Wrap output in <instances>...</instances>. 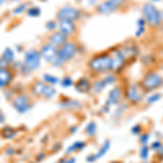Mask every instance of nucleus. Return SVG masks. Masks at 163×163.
<instances>
[{
	"instance_id": "f257e3e1",
	"label": "nucleus",
	"mask_w": 163,
	"mask_h": 163,
	"mask_svg": "<svg viewBox=\"0 0 163 163\" xmlns=\"http://www.w3.org/2000/svg\"><path fill=\"white\" fill-rule=\"evenodd\" d=\"M88 68L90 69V71L95 72V73L111 72V54L102 53L94 57L88 62Z\"/></svg>"
},
{
	"instance_id": "f03ea898",
	"label": "nucleus",
	"mask_w": 163,
	"mask_h": 163,
	"mask_svg": "<svg viewBox=\"0 0 163 163\" xmlns=\"http://www.w3.org/2000/svg\"><path fill=\"white\" fill-rule=\"evenodd\" d=\"M143 17L146 20V23L151 27H157L161 24L160 11L151 2H147L143 6Z\"/></svg>"
},
{
	"instance_id": "7ed1b4c3",
	"label": "nucleus",
	"mask_w": 163,
	"mask_h": 163,
	"mask_svg": "<svg viewBox=\"0 0 163 163\" xmlns=\"http://www.w3.org/2000/svg\"><path fill=\"white\" fill-rule=\"evenodd\" d=\"M40 52L36 49H29L24 53V62L21 68L25 70L26 72H31L37 70L40 65Z\"/></svg>"
},
{
	"instance_id": "20e7f679",
	"label": "nucleus",
	"mask_w": 163,
	"mask_h": 163,
	"mask_svg": "<svg viewBox=\"0 0 163 163\" xmlns=\"http://www.w3.org/2000/svg\"><path fill=\"white\" fill-rule=\"evenodd\" d=\"M141 85L148 92L153 90V89H158L163 85V77L157 72H149L148 74L145 75V77L143 78Z\"/></svg>"
},
{
	"instance_id": "39448f33",
	"label": "nucleus",
	"mask_w": 163,
	"mask_h": 163,
	"mask_svg": "<svg viewBox=\"0 0 163 163\" xmlns=\"http://www.w3.org/2000/svg\"><path fill=\"white\" fill-rule=\"evenodd\" d=\"M32 92H34L36 96H38V97H43L46 98V99H50V98H52L56 95V89L52 86H50L49 84H46L45 82H40V80H37L33 85Z\"/></svg>"
},
{
	"instance_id": "423d86ee",
	"label": "nucleus",
	"mask_w": 163,
	"mask_h": 163,
	"mask_svg": "<svg viewBox=\"0 0 163 163\" xmlns=\"http://www.w3.org/2000/svg\"><path fill=\"white\" fill-rule=\"evenodd\" d=\"M125 0H106L97 6V11L100 14H111L121 6H123Z\"/></svg>"
},
{
	"instance_id": "0eeeda50",
	"label": "nucleus",
	"mask_w": 163,
	"mask_h": 163,
	"mask_svg": "<svg viewBox=\"0 0 163 163\" xmlns=\"http://www.w3.org/2000/svg\"><path fill=\"white\" fill-rule=\"evenodd\" d=\"M77 51V46L76 44L73 41H66L63 46H61L58 50V56L60 58L63 62L65 61H70L71 59H73Z\"/></svg>"
},
{
	"instance_id": "6e6552de",
	"label": "nucleus",
	"mask_w": 163,
	"mask_h": 163,
	"mask_svg": "<svg viewBox=\"0 0 163 163\" xmlns=\"http://www.w3.org/2000/svg\"><path fill=\"white\" fill-rule=\"evenodd\" d=\"M80 12L78 9L74 8L72 6H64L61 9H59V11L57 13V19L59 21L68 20V21H76L80 17Z\"/></svg>"
},
{
	"instance_id": "1a4fd4ad",
	"label": "nucleus",
	"mask_w": 163,
	"mask_h": 163,
	"mask_svg": "<svg viewBox=\"0 0 163 163\" xmlns=\"http://www.w3.org/2000/svg\"><path fill=\"white\" fill-rule=\"evenodd\" d=\"M40 56L44 60L48 63H53L56 59L58 58V49L57 47H54L50 43H47L43 45L41 49H40Z\"/></svg>"
},
{
	"instance_id": "9d476101",
	"label": "nucleus",
	"mask_w": 163,
	"mask_h": 163,
	"mask_svg": "<svg viewBox=\"0 0 163 163\" xmlns=\"http://www.w3.org/2000/svg\"><path fill=\"white\" fill-rule=\"evenodd\" d=\"M12 106L19 113H25L31 109V103H29V98L24 94H21L13 99Z\"/></svg>"
},
{
	"instance_id": "9b49d317",
	"label": "nucleus",
	"mask_w": 163,
	"mask_h": 163,
	"mask_svg": "<svg viewBox=\"0 0 163 163\" xmlns=\"http://www.w3.org/2000/svg\"><path fill=\"white\" fill-rule=\"evenodd\" d=\"M110 54H111V63H112L111 72H116L122 70V68L125 65V61H126V58L124 57L122 51H121L120 49H115L114 51H112Z\"/></svg>"
},
{
	"instance_id": "f8f14e48",
	"label": "nucleus",
	"mask_w": 163,
	"mask_h": 163,
	"mask_svg": "<svg viewBox=\"0 0 163 163\" xmlns=\"http://www.w3.org/2000/svg\"><path fill=\"white\" fill-rule=\"evenodd\" d=\"M58 29L59 32H61L62 34H64L65 36H71L75 33L76 31V26H75L73 21H68V20H62L59 21L58 23Z\"/></svg>"
},
{
	"instance_id": "ddd939ff",
	"label": "nucleus",
	"mask_w": 163,
	"mask_h": 163,
	"mask_svg": "<svg viewBox=\"0 0 163 163\" xmlns=\"http://www.w3.org/2000/svg\"><path fill=\"white\" fill-rule=\"evenodd\" d=\"M127 98L133 103H137L141 100L143 95H141L139 87L136 84H132V85L128 86V88H127Z\"/></svg>"
},
{
	"instance_id": "4468645a",
	"label": "nucleus",
	"mask_w": 163,
	"mask_h": 163,
	"mask_svg": "<svg viewBox=\"0 0 163 163\" xmlns=\"http://www.w3.org/2000/svg\"><path fill=\"white\" fill-rule=\"evenodd\" d=\"M68 41V36L62 34L61 32H54L49 37V43L53 45L54 47H61Z\"/></svg>"
},
{
	"instance_id": "2eb2a0df",
	"label": "nucleus",
	"mask_w": 163,
	"mask_h": 163,
	"mask_svg": "<svg viewBox=\"0 0 163 163\" xmlns=\"http://www.w3.org/2000/svg\"><path fill=\"white\" fill-rule=\"evenodd\" d=\"M12 80V73L7 68L0 69V88L6 87Z\"/></svg>"
},
{
	"instance_id": "dca6fc26",
	"label": "nucleus",
	"mask_w": 163,
	"mask_h": 163,
	"mask_svg": "<svg viewBox=\"0 0 163 163\" xmlns=\"http://www.w3.org/2000/svg\"><path fill=\"white\" fill-rule=\"evenodd\" d=\"M121 99V89L115 87L111 90V92H109V98H108V104H115L120 101Z\"/></svg>"
},
{
	"instance_id": "f3484780",
	"label": "nucleus",
	"mask_w": 163,
	"mask_h": 163,
	"mask_svg": "<svg viewBox=\"0 0 163 163\" xmlns=\"http://www.w3.org/2000/svg\"><path fill=\"white\" fill-rule=\"evenodd\" d=\"M75 88L77 89L78 92H87L90 89V83L87 78L83 77L80 80H77V83L75 84Z\"/></svg>"
},
{
	"instance_id": "a211bd4d",
	"label": "nucleus",
	"mask_w": 163,
	"mask_h": 163,
	"mask_svg": "<svg viewBox=\"0 0 163 163\" xmlns=\"http://www.w3.org/2000/svg\"><path fill=\"white\" fill-rule=\"evenodd\" d=\"M146 20L143 17H140L139 20L137 21V31L135 33V36L136 37H140L141 35L145 33V29H146Z\"/></svg>"
},
{
	"instance_id": "6ab92c4d",
	"label": "nucleus",
	"mask_w": 163,
	"mask_h": 163,
	"mask_svg": "<svg viewBox=\"0 0 163 163\" xmlns=\"http://www.w3.org/2000/svg\"><path fill=\"white\" fill-rule=\"evenodd\" d=\"M1 58H3L5 60L10 63L14 60V52H13V50H12L11 48H6L5 51H3L2 56H1Z\"/></svg>"
},
{
	"instance_id": "aec40b11",
	"label": "nucleus",
	"mask_w": 163,
	"mask_h": 163,
	"mask_svg": "<svg viewBox=\"0 0 163 163\" xmlns=\"http://www.w3.org/2000/svg\"><path fill=\"white\" fill-rule=\"evenodd\" d=\"M43 78H44V82H46V83L50 84V85H56V84H58L60 82L59 78L56 77V76H52V75L50 74H45Z\"/></svg>"
},
{
	"instance_id": "412c9836",
	"label": "nucleus",
	"mask_w": 163,
	"mask_h": 163,
	"mask_svg": "<svg viewBox=\"0 0 163 163\" xmlns=\"http://www.w3.org/2000/svg\"><path fill=\"white\" fill-rule=\"evenodd\" d=\"M107 86L106 82L103 80H97V82H95L94 83V92H102V89L104 88Z\"/></svg>"
},
{
	"instance_id": "4be33fe9",
	"label": "nucleus",
	"mask_w": 163,
	"mask_h": 163,
	"mask_svg": "<svg viewBox=\"0 0 163 163\" xmlns=\"http://www.w3.org/2000/svg\"><path fill=\"white\" fill-rule=\"evenodd\" d=\"M84 146H85V143L83 141H76L74 145H72L69 149H66V153H71L73 152L74 150H80V149H83Z\"/></svg>"
},
{
	"instance_id": "5701e85b",
	"label": "nucleus",
	"mask_w": 163,
	"mask_h": 163,
	"mask_svg": "<svg viewBox=\"0 0 163 163\" xmlns=\"http://www.w3.org/2000/svg\"><path fill=\"white\" fill-rule=\"evenodd\" d=\"M26 12H27V15H29V17H36L40 15L41 10H40V8H38V7H32V8H29Z\"/></svg>"
},
{
	"instance_id": "b1692460",
	"label": "nucleus",
	"mask_w": 163,
	"mask_h": 163,
	"mask_svg": "<svg viewBox=\"0 0 163 163\" xmlns=\"http://www.w3.org/2000/svg\"><path fill=\"white\" fill-rule=\"evenodd\" d=\"M109 148H110V141H106V143H103V146L100 148V150H99V152H98L97 155H96V157L98 158H101L102 155H106V152L109 150Z\"/></svg>"
},
{
	"instance_id": "393cba45",
	"label": "nucleus",
	"mask_w": 163,
	"mask_h": 163,
	"mask_svg": "<svg viewBox=\"0 0 163 163\" xmlns=\"http://www.w3.org/2000/svg\"><path fill=\"white\" fill-rule=\"evenodd\" d=\"M17 135V132L11 127H5L3 128V136L6 138H13Z\"/></svg>"
},
{
	"instance_id": "a878e982",
	"label": "nucleus",
	"mask_w": 163,
	"mask_h": 163,
	"mask_svg": "<svg viewBox=\"0 0 163 163\" xmlns=\"http://www.w3.org/2000/svg\"><path fill=\"white\" fill-rule=\"evenodd\" d=\"M26 8H27V5H26V3H21L17 8L13 9V14L19 15L21 14V13H23L24 11H26Z\"/></svg>"
},
{
	"instance_id": "bb28decb",
	"label": "nucleus",
	"mask_w": 163,
	"mask_h": 163,
	"mask_svg": "<svg viewBox=\"0 0 163 163\" xmlns=\"http://www.w3.org/2000/svg\"><path fill=\"white\" fill-rule=\"evenodd\" d=\"M96 129H97V126H96V124L95 123H89L88 125L86 126V133L89 135V136H92V135H95V133H96Z\"/></svg>"
},
{
	"instance_id": "cd10ccee",
	"label": "nucleus",
	"mask_w": 163,
	"mask_h": 163,
	"mask_svg": "<svg viewBox=\"0 0 163 163\" xmlns=\"http://www.w3.org/2000/svg\"><path fill=\"white\" fill-rule=\"evenodd\" d=\"M61 106H62L63 108H76L77 106H80V102L74 101V100H69V101H66V102L62 103Z\"/></svg>"
},
{
	"instance_id": "c85d7f7f",
	"label": "nucleus",
	"mask_w": 163,
	"mask_h": 163,
	"mask_svg": "<svg viewBox=\"0 0 163 163\" xmlns=\"http://www.w3.org/2000/svg\"><path fill=\"white\" fill-rule=\"evenodd\" d=\"M103 80L106 82V84L107 85H110V84H113L116 80V78H115V76L113 74H109V75H107L106 77L103 78Z\"/></svg>"
},
{
	"instance_id": "c756f323",
	"label": "nucleus",
	"mask_w": 163,
	"mask_h": 163,
	"mask_svg": "<svg viewBox=\"0 0 163 163\" xmlns=\"http://www.w3.org/2000/svg\"><path fill=\"white\" fill-rule=\"evenodd\" d=\"M60 84L63 86V87H70V86H72V84H73V80H71L70 77H64L62 80H60Z\"/></svg>"
},
{
	"instance_id": "7c9ffc66",
	"label": "nucleus",
	"mask_w": 163,
	"mask_h": 163,
	"mask_svg": "<svg viewBox=\"0 0 163 163\" xmlns=\"http://www.w3.org/2000/svg\"><path fill=\"white\" fill-rule=\"evenodd\" d=\"M46 27L49 31H54L58 27V23H56L54 21H48L46 23Z\"/></svg>"
},
{
	"instance_id": "2f4dec72",
	"label": "nucleus",
	"mask_w": 163,
	"mask_h": 163,
	"mask_svg": "<svg viewBox=\"0 0 163 163\" xmlns=\"http://www.w3.org/2000/svg\"><path fill=\"white\" fill-rule=\"evenodd\" d=\"M149 155V149L147 146H143V149H141V151H140V157L143 158V160H147V158Z\"/></svg>"
},
{
	"instance_id": "473e14b6",
	"label": "nucleus",
	"mask_w": 163,
	"mask_h": 163,
	"mask_svg": "<svg viewBox=\"0 0 163 163\" xmlns=\"http://www.w3.org/2000/svg\"><path fill=\"white\" fill-rule=\"evenodd\" d=\"M159 99H161V95L160 94H155V95H152L151 97H149L148 99H147V102L148 103L155 102V101H158Z\"/></svg>"
},
{
	"instance_id": "72a5a7b5",
	"label": "nucleus",
	"mask_w": 163,
	"mask_h": 163,
	"mask_svg": "<svg viewBox=\"0 0 163 163\" xmlns=\"http://www.w3.org/2000/svg\"><path fill=\"white\" fill-rule=\"evenodd\" d=\"M161 146H162V145H161V143H160V141H155V143H152V148H153V149H155V150H158V149L160 148Z\"/></svg>"
},
{
	"instance_id": "f704fd0d",
	"label": "nucleus",
	"mask_w": 163,
	"mask_h": 163,
	"mask_svg": "<svg viewBox=\"0 0 163 163\" xmlns=\"http://www.w3.org/2000/svg\"><path fill=\"white\" fill-rule=\"evenodd\" d=\"M148 139H149V135H143V137H141V139H140V141L143 143H147V141H148Z\"/></svg>"
},
{
	"instance_id": "c9c22d12",
	"label": "nucleus",
	"mask_w": 163,
	"mask_h": 163,
	"mask_svg": "<svg viewBox=\"0 0 163 163\" xmlns=\"http://www.w3.org/2000/svg\"><path fill=\"white\" fill-rule=\"evenodd\" d=\"M96 159H97L96 155H92V157H88L87 161H88V162H92V161H96Z\"/></svg>"
},
{
	"instance_id": "e433bc0d",
	"label": "nucleus",
	"mask_w": 163,
	"mask_h": 163,
	"mask_svg": "<svg viewBox=\"0 0 163 163\" xmlns=\"http://www.w3.org/2000/svg\"><path fill=\"white\" fill-rule=\"evenodd\" d=\"M98 0H88V3L90 5V6H92V5H96L97 3Z\"/></svg>"
},
{
	"instance_id": "4c0bfd02",
	"label": "nucleus",
	"mask_w": 163,
	"mask_h": 163,
	"mask_svg": "<svg viewBox=\"0 0 163 163\" xmlns=\"http://www.w3.org/2000/svg\"><path fill=\"white\" fill-rule=\"evenodd\" d=\"M158 151H159V155H162V157H163V146H161L160 148L158 149Z\"/></svg>"
},
{
	"instance_id": "58836bf2",
	"label": "nucleus",
	"mask_w": 163,
	"mask_h": 163,
	"mask_svg": "<svg viewBox=\"0 0 163 163\" xmlns=\"http://www.w3.org/2000/svg\"><path fill=\"white\" fill-rule=\"evenodd\" d=\"M63 163H75V159H69V160L64 161Z\"/></svg>"
},
{
	"instance_id": "ea45409f",
	"label": "nucleus",
	"mask_w": 163,
	"mask_h": 163,
	"mask_svg": "<svg viewBox=\"0 0 163 163\" xmlns=\"http://www.w3.org/2000/svg\"><path fill=\"white\" fill-rule=\"evenodd\" d=\"M12 153H14V150H13V149H8V150H7V155H12Z\"/></svg>"
},
{
	"instance_id": "a19ab883",
	"label": "nucleus",
	"mask_w": 163,
	"mask_h": 163,
	"mask_svg": "<svg viewBox=\"0 0 163 163\" xmlns=\"http://www.w3.org/2000/svg\"><path fill=\"white\" fill-rule=\"evenodd\" d=\"M136 131H137V133H139V131H140V127H139V126H138V127H137V126H135L134 128H133V133H135Z\"/></svg>"
},
{
	"instance_id": "79ce46f5",
	"label": "nucleus",
	"mask_w": 163,
	"mask_h": 163,
	"mask_svg": "<svg viewBox=\"0 0 163 163\" xmlns=\"http://www.w3.org/2000/svg\"><path fill=\"white\" fill-rule=\"evenodd\" d=\"M44 157H45V155H38V157H37V160L39 161V159H40V158H41V159H43Z\"/></svg>"
},
{
	"instance_id": "37998d69",
	"label": "nucleus",
	"mask_w": 163,
	"mask_h": 163,
	"mask_svg": "<svg viewBox=\"0 0 163 163\" xmlns=\"http://www.w3.org/2000/svg\"><path fill=\"white\" fill-rule=\"evenodd\" d=\"M5 1H6V0H0V7L2 6V5H3V2H5Z\"/></svg>"
},
{
	"instance_id": "c03bdc74",
	"label": "nucleus",
	"mask_w": 163,
	"mask_h": 163,
	"mask_svg": "<svg viewBox=\"0 0 163 163\" xmlns=\"http://www.w3.org/2000/svg\"><path fill=\"white\" fill-rule=\"evenodd\" d=\"M152 1H155V2H158V1H161V0H152Z\"/></svg>"
},
{
	"instance_id": "a18cd8bd",
	"label": "nucleus",
	"mask_w": 163,
	"mask_h": 163,
	"mask_svg": "<svg viewBox=\"0 0 163 163\" xmlns=\"http://www.w3.org/2000/svg\"><path fill=\"white\" fill-rule=\"evenodd\" d=\"M11 1H19V0H11Z\"/></svg>"
}]
</instances>
